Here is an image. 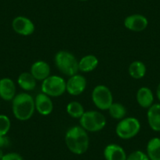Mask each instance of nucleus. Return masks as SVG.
I'll return each mask as SVG.
<instances>
[{"label":"nucleus","instance_id":"obj_27","mask_svg":"<svg viewBox=\"0 0 160 160\" xmlns=\"http://www.w3.org/2000/svg\"><path fill=\"white\" fill-rule=\"evenodd\" d=\"M156 97L160 102V82L158 83V87H157V89H156Z\"/></svg>","mask_w":160,"mask_h":160},{"label":"nucleus","instance_id":"obj_26","mask_svg":"<svg viewBox=\"0 0 160 160\" xmlns=\"http://www.w3.org/2000/svg\"><path fill=\"white\" fill-rule=\"evenodd\" d=\"M10 145V140L7 135L0 136V148H5Z\"/></svg>","mask_w":160,"mask_h":160},{"label":"nucleus","instance_id":"obj_14","mask_svg":"<svg viewBox=\"0 0 160 160\" xmlns=\"http://www.w3.org/2000/svg\"><path fill=\"white\" fill-rule=\"evenodd\" d=\"M105 160H127V155L122 147L117 144H109L104 148Z\"/></svg>","mask_w":160,"mask_h":160},{"label":"nucleus","instance_id":"obj_10","mask_svg":"<svg viewBox=\"0 0 160 160\" xmlns=\"http://www.w3.org/2000/svg\"><path fill=\"white\" fill-rule=\"evenodd\" d=\"M148 25L147 18L142 14H132L124 20V26L127 29L134 32H141L145 30Z\"/></svg>","mask_w":160,"mask_h":160},{"label":"nucleus","instance_id":"obj_6","mask_svg":"<svg viewBox=\"0 0 160 160\" xmlns=\"http://www.w3.org/2000/svg\"><path fill=\"white\" fill-rule=\"evenodd\" d=\"M41 90L50 98H58L66 92V81L59 75H50L42 81Z\"/></svg>","mask_w":160,"mask_h":160},{"label":"nucleus","instance_id":"obj_11","mask_svg":"<svg viewBox=\"0 0 160 160\" xmlns=\"http://www.w3.org/2000/svg\"><path fill=\"white\" fill-rule=\"evenodd\" d=\"M35 110L41 115H49L53 110V103L50 97L44 93H40L35 98Z\"/></svg>","mask_w":160,"mask_h":160},{"label":"nucleus","instance_id":"obj_21","mask_svg":"<svg viewBox=\"0 0 160 160\" xmlns=\"http://www.w3.org/2000/svg\"><path fill=\"white\" fill-rule=\"evenodd\" d=\"M108 111L110 116L116 120L122 119L127 115V108L121 103L113 102Z\"/></svg>","mask_w":160,"mask_h":160},{"label":"nucleus","instance_id":"obj_28","mask_svg":"<svg viewBox=\"0 0 160 160\" xmlns=\"http://www.w3.org/2000/svg\"><path fill=\"white\" fill-rule=\"evenodd\" d=\"M4 153H3V151H2V148H0V160L2 159V158L3 157Z\"/></svg>","mask_w":160,"mask_h":160},{"label":"nucleus","instance_id":"obj_18","mask_svg":"<svg viewBox=\"0 0 160 160\" xmlns=\"http://www.w3.org/2000/svg\"><path fill=\"white\" fill-rule=\"evenodd\" d=\"M37 80L34 78L31 72H24L19 75L18 78V84L22 90L25 91H32L36 87Z\"/></svg>","mask_w":160,"mask_h":160},{"label":"nucleus","instance_id":"obj_13","mask_svg":"<svg viewBox=\"0 0 160 160\" xmlns=\"http://www.w3.org/2000/svg\"><path fill=\"white\" fill-rule=\"evenodd\" d=\"M31 74L37 81H43L50 75V66L45 61H37L32 64Z\"/></svg>","mask_w":160,"mask_h":160},{"label":"nucleus","instance_id":"obj_20","mask_svg":"<svg viewBox=\"0 0 160 160\" xmlns=\"http://www.w3.org/2000/svg\"><path fill=\"white\" fill-rule=\"evenodd\" d=\"M147 68L142 61H134L130 64L128 68V73L134 79H141L146 75Z\"/></svg>","mask_w":160,"mask_h":160},{"label":"nucleus","instance_id":"obj_1","mask_svg":"<svg viewBox=\"0 0 160 160\" xmlns=\"http://www.w3.org/2000/svg\"><path fill=\"white\" fill-rule=\"evenodd\" d=\"M64 141L68 149L78 155L86 153L90 145L88 133L80 126L69 128L64 136Z\"/></svg>","mask_w":160,"mask_h":160},{"label":"nucleus","instance_id":"obj_5","mask_svg":"<svg viewBox=\"0 0 160 160\" xmlns=\"http://www.w3.org/2000/svg\"><path fill=\"white\" fill-rule=\"evenodd\" d=\"M141 122L135 117H125L115 127V133L122 140H129L133 138L139 133L141 130Z\"/></svg>","mask_w":160,"mask_h":160},{"label":"nucleus","instance_id":"obj_29","mask_svg":"<svg viewBox=\"0 0 160 160\" xmlns=\"http://www.w3.org/2000/svg\"><path fill=\"white\" fill-rule=\"evenodd\" d=\"M79 1H82V2H85V1H87V0H79Z\"/></svg>","mask_w":160,"mask_h":160},{"label":"nucleus","instance_id":"obj_9","mask_svg":"<svg viewBox=\"0 0 160 160\" xmlns=\"http://www.w3.org/2000/svg\"><path fill=\"white\" fill-rule=\"evenodd\" d=\"M12 28L17 34L23 36H29L35 30V24L32 20L24 16L16 17L12 21Z\"/></svg>","mask_w":160,"mask_h":160},{"label":"nucleus","instance_id":"obj_22","mask_svg":"<svg viewBox=\"0 0 160 160\" xmlns=\"http://www.w3.org/2000/svg\"><path fill=\"white\" fill-rule=\"evenodd\" d=\"M66 112L72 118H80L85 112V110L81 103L78 101H71L67 104Z\"/></svg>","mask_w":160,"mask_h":160},{"label":"nucleus","instance_id":"obj_8","mask_svg":"<svg viewBox=\"0 0 160 160\" xmlns=\"http://www.w3.org/2000/svg\"><path fill=\"white\" fill-rule=\"evenodd\" d=\"M87 85L85 77L80 74H75L66 81V92L72 96H78L85 91Z\"/></svg>","mask_w":160,"mask_h":160},{"label":"nucleus","instance_id":"obj_23","mask_svg":"<svg viewBox=\"0 0 160 160\" xmlns=\"http://www.w3.org/2000/svg\"><path fill=\"white\" fill-rule=\"evenodd\" d=\"M11 127V122L7 115H0V136H4L8 133Z\"/></svg>","mask_w":160,"mask_h":160},{"label":"nucleus","instance_id":"obj_24","mask_svg":"<svg viewBox=\"0 0 160 160\" xmlns=\"http://www.w3.org/2000/svg\"><path fill=\"white\" fill-rule=\"evenodd\" d=\"M127 160H150L147 154L141 150H136L127 155Z\"/></svg>","mask_w":160,"mask_h":160},{"label":"nucleus","instance_id":"obj_25","mask_svg":"<svg viewBox=\"0 0 160 160\" xmlns=\"http://www.w3.org/2000/svg\"><path fill=\"white\" fill-rule=\"evenodd\" d=\"M1 160H24V158L20 154L16 152H10V153L4 154Z\"/></svg>","mask_w":160,"mask_h":160},{"label":"nucleus","instance_id":"obj_19","mask_svg":"<svg viewBox=\"0 0 160 160\" xmlns=\"http://www.w3.org/2000/svg\"><path fill=\"white\" fill-rule=\"evenodd\" d=\"M146 154L150 160H160V138L150 139L146 146Z\"/></svg>","mask_w":160,"mask_h":160},{"label":"nucleus","instance_id":"obj_3","mask_svg":"<svg viewBox=\"0 0 160 160\" xmlns=\"http://www.w3.org/2000/svg\"><path fill=\"white\" fill-rule=\"evenodd\" d=\"M54 63L60 72L70 77L78 74V61L75 55L66 50H61L55 54Z\"/></svg>","mask_w":160,"mask_h":160},{"label":"nucleus","instance_id":"obj_12","mask_svg":"<svg viewBox=\"0 0 160 160\" xmlns=\"http://www.w3.org/2000/svg\"><path fill=\"white\" fill-rule=\"evenodd\" d=\"M16 85L10 78L0 79V98L3 101H12L16 96Z\"/></svg>","mask_w":160,"mask_h":160},{"label":"nucleus","instance_id":"obj_16","mask_svg":"<svg viewBox=\"0 0 160 160\" xmlns=\"http://www.w3.org/2000/svg\"><path fill=\"white\" fill-rule=\"evenodd\" d=\"M154 98L153 92L147 87H141L137 92V102L143 108H149L154 104Z\"/></svg>","mask_w":160,"mask_h":160},{"label":"nucleus","instance_id":"obj_4","mask_svg":"<svg viewBox=\"0 0 160 160\" xmlns=\"http://www.w3.org/2000/svg\"><path fill=\"white\" fill-rule=\"evenodd\" d=\"M80 127L87 132L96 133L102 130L107 124L105 116L98 111H87L79 118Z\"/></svg>","mask_w":160,"mask_h":160},{"label":"nucleus","instance_id":"obj_15","mask_svg":"<svg viewBox=\"0 0 160 160\" xmlns=\"http://www.w3.org/2000/svg\"><path fill=\"white\" fill-rule=\"evenodd\" d=\"M148 123L155 132H160V103L153 104L147 112Z\"/></svg>","mask_w":160,"mask_h":160},{"label":"nucleus","instance_id":"obj_7","mask_svg":"<svg viewBox=\"0 0 160 160\" xmlns=\"http://www.w3.org/2000/svg\"><path fill=\"white\" fill-rule=\"evenodd\" d=\"M92 101L99 110L105 111L113 103V95L108 87L98 85L93 88L91 93Z\"/></svg>","mask_w":160,"mask_h":160},{"label":"nucleus","instance_id":"obj_2","mask_svg":"<svg viewBox=\"0 0 160 160\" xmlns=\"http://www.w3.org/2000/svg\"><path fill=\"white\" fill-rule=\"evenodd\" d=\"M12 111L18 120L30 119L35 111V98L28 93H18L12 101Z\"/></svg>","mask_w":160,"mask_h":160},{"label":"nucleus","instance_id":"obj_17","mask_svg":"<svg viewBox=\"0 0 160 160\" xmlns=\"http://www.w3.org/2000/svg\"><path fill=\"white\" fill-rule=\"evenodd\" d=\"M99 64V60L93 54H88L82 57L78 61V70L81 72L87 73L93 72Z\"/></svg>","mask_w":160,"mask_h":160}]
</instances>
